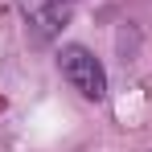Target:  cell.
Listing matches in <instances>:
<instances>
[{"label": "cell", "mask_w": 152, "mask_h": 152, "mask_svg": "<svg viewBox=\"0 0 152 152\" xmlns=\"http://www.w3.org/2000/svg\"><path fill=\"white\" fill-rule=\"evenodd\" d=\"M58 66H62L66 82L74 86L82 99H95V103L107 99V74H103L99 58L86 50V45H66V50L58 53Z\"/></svg>", "instance_id": "1"}]
</instances>
